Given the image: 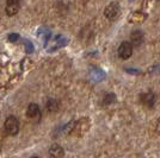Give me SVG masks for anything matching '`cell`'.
<instances>
[{"label":"cell","mask_w":160,"mask_h":158,"mask_svg":"<svg viewBox=\"0 0 160 158\" xmlns=\"http://www.w3.org/2000/svg\"><path fill=\"white\" fill-rule=\"evenodd\" d=\"M4 128L8 136H16L18 132H19V121L18 119L13 117V115H10L7 117L5 120V124H4Z\"/></svg>","instance_id":"cell-1"},{"label":"cell","mask_w":160,"mask_h":158,"mask_svg":"<svg viewBox=\"0 0 160 158\" xmlns=\"http://www.w3.org/2000/svg\"><path fill=\"white\" fill-rule=\"evenodd\" d=\"M104 16L107 17L109 20L117 19V17L120 16V5L117 2H111L107 6L104 10Z\"/></svg>","instance_id":"cell-2"},{"label":"cell","mask_w":160,"mask_h":158,"mask_svg":"<svg viewBox=\"0 0 160 158\" xmlns=\"http://www.w3.org/2000/svg\"><path fill=\"white\" fill-rule=\"evenodd\" d=\"M27 115L31 121L40 123L41 117H42V113H41V111H40L38 105H36V104H30L27 109Z\"/></svg>","instance_id":"cell-3"},{"label":"cell","mask_w":160,"mask_h":158,"mask_svg":"<svg viewBox=\"0 0 160 158\" xmlns=\"http://www.w3.org/2000/svg\"><path fill=\"white\" fill-rule=\"evenodd\" d=\"M133 55V44L130 42H122L118 46V56L122 59H128Z\"/></svg>","instance_id":"cell-4"},{"label":"cell","mask_w":160,"mask_h":158,"mask_svg":"<svg viewBox=\"0 0 160 158\" xmlns=\"http://www.w3.org/2000/svg\"><path fill=\"white\" fill-rule=\"evenodd\" d=\"M20 8V0H6V11L7 16H14L18 13Z\"/></svg>","instance_id":"cell-5"},{"label":"cell","mask_w":160,"mask_h":158,"mask_svg":"<svg viewBox=\"0 0 160 158\" xmlns=\"http://www.w3.org/2000/svg\"><path fill=\"white\" fill-rule=\"evenodd\" d=\"M140 101L141 104L146 107H153L154 102H155V95L152 92L142 93L140 95Z\"/></svg>","instance_id":"cell-6"},{"label":"cell","mask_w":160,"mask_h":158,"mask_svg":"<svg viewBox=\"0 0 160 158\" xmlns=\"http://www.w3.org/2000/svg\"><path fill=\"white\" fill-rule=\"evenodd\" d=\"M65 156V150L60 145L53 144L49 147V157L50 158H63Z\"/></svg>","instance_id":"cell-7"},{"label":"cell","mask_w":160,"mask_h":158,"mask_svg":"<svg viewBox=\"0 0 160 158\" xmlns=\"http://www.w3.org/2000/svg\"><path fill=\"white\" fill-rule=\"evenodd\" d=\"M130 43L133 44V46H138L140 45L141 43H142V40H143V33L141 32V31H139V30H136V31H134V32H132V35H130Z\"/></svg>","instance_id":"cell-8"},{"label":"cell","mask_w":160,"mask_h":158,"mask_svg":"<svg viewBox=\"0 0 160 158\" xmlns=\"http://www.w3.org/2000/svg\"><path fill=\"white\" fill-rule=\"evenodd\" d=\"M31 158H38V157H36V156H35V157H31Z\"/></svg>","instance_id":"cell-9"}]
</instances>
